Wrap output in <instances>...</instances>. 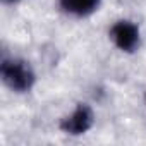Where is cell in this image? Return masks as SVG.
<instances>
[{
    "label": "cell",
    "instance_id": "obj_1",
    "mask_svg": "<svg viewBox=\"0 0 146 146\" xmlns=\"http://www.w3.org/2000/svg\"><path fill=\"white\" fill-rule=\"evenodd\" d=\"M0 78L14 93H29L36 83V74L31 64L21 57H4L0 62Z\"/></svg>",
    "mask_w": 146,
    "mask_h": 146
},
{
    "label": "cell",
    "instance_id": "obj_2",
    "mask_svg": "<svg viewBox=\"0 0 146 146\" xmlns=\"http://www.w3.org/2000/svg\"><path fill=\"white\" fill-rule=\"evenodd\" d=\"M95 125V110L88 103H78L70 113L64 115L58 122V129L67 136H83Z\"/></svg>",
    "mask_w": 146,
    "mask_h": 146
},
{
    "label": "cell",
    "instance_id": "obj_4",
    "mask_svg": "<svg viewBox=\"0 0 146 146\" xmlns=\"http://www.w3.org/2000/svg\"><path fill=\"white\" fill-rule=\"evenodd\" d=\"M102 5V0H58V9L72 17H88Z\"/></svg>",
    "mask_w": 146,
    "mask_h": 146
},
{
    "label": "cell",
    "instance_id": "obj_3",
    "mask_svg": "<svg viewBox=\"0 0 146 146\" xmlns=\"http://www.w3.org/2000/svg\"><path fill=\"white\" fill-rule=\"evenodd\" d=\"M108 36L115 48L124 53H134L141 46V29L131 19H119L112 24Z\"/></svg>",
    "mask_w": 146,
    "mask_h": 146
},
{
    "label": "cell",
    "instance_id": "obj_5",
    "mask_svg": "<svg viewBox=\"0 0 146 146\" xmlns=\"http://www.w3.org/2000/svg\"><path fill=\"white\" fill-rule=\"evenodd\" d=\"M4 4H7V5H14V4H19L21 0H2Z\"/></svg>",
    "mask_w": 146,
    "mask_h": 146
}]
</instances>
